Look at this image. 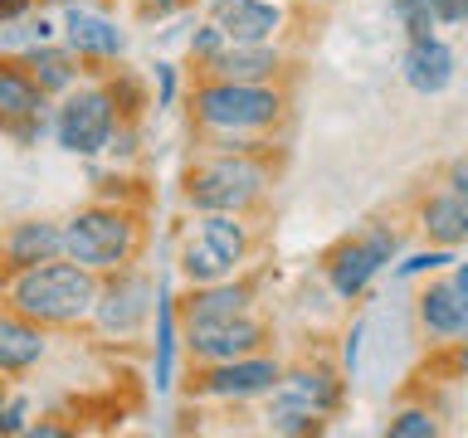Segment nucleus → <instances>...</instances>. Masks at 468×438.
Listing matches in <instances>:
<instances>
[{
  "mask_svg": "<svg viewBox=\"0 0 468 438\" xmlns=\"http://www.w3.org/2000/svg\"><path fill=\"white\" fill-rule=\"evenodd\" d=\"M137 248V224L127 214H112V210H88L79 219L64 224V254L83 268H117V263L132 258Z\"/></svg>",
  "mask_w": 468,
  "mask_h": 438,
  "instance_id": "3",
  "label": "nucleus"
},
{
  "mask_svg": "<svg viewBox=\"0 0 468 438\" xmlns=\"http://www.w3.org/2000/svg\"><path fill=\"white\" fill-rule=\"evenodd\" d=\"M390 254H395V234L390 229H376V234H366V239H356V244H342L332 254L336 297H356V292L380 273V263H390Z\"/></svg>",
  "mask_w": 468,
  "mask_h": 438,
  "instance_id": "7",
  "label": "nucleus"
},
{
  "mask_svg": "<svg viewBox=\"0 0 468 438\" xmlns=\"http://www.w3.org/2000/svg\"><path fill=\"white\" fill-rule=\"evenodd\" d=\"M249 307V287L239 283H205L196 297L186 302V317L196 321V317H234V312H244Z\"/></svg>",
  "mask_w": 468,
  "mask_h": 438,
  "instance_id": "21",
  "label": "nucleus"
},
{
  "mask_svg": "<svg viewBox=\"0 0 468 438\" xmlns=\"http://www.w3.org/2000/svg\"><path fill=\"white\" fill-rule=\"evenodd\" d=\"M156 390H171L176 375V321H171V297L166 287H156Z\"/></svg>",
  "mask_w": 468,
  "mask_h": 438,
  "instance_id": "22",
  "label": "nucleus"
},
{
  "mask_svg": "<svg viewBox=\"0 0 468 438\" xmlns=\"http://www.w3.org/2000/svg\"><path fill=\"white\" fill-rule=\"evenodd\" d=\"M69 44L79 54H93V58H112V54H122L127 49V39H122V29H117L108 15H98V10H69Z\"/></svg>",
  "mask_w": 468,
  "mask_h": 438,
  "instance_id": "15",
  "label": "nucleus"
},
{
  "mask_svg": "<svg viewBox=\"0 0 468 438\" xmlns=\"http://www.w3.org/2000/svg\"><path fill=\"white\" fill-rule=\"evenodd\" d=\"M278 108H283V98L269 93L263 83H229L219 78L210 88H200L196 98V112L205 127L215 131H254V127H269Z\"/></svg>",
  "mask_w": 468,
  "mask_h": 438,
  "instance_id": "4",
  "label": "nucleus"
},
{
  "mask_svg": "<svg viewBox=\"0 0 468 438\" xmlns=\"http://www.w3.org/2000/svg\"><path fill=\"white\" fill-rule=\"evenodd\" d=\"M215 25L229 44H263L283 25V10L263 0H215Z\"/></svg>",
  "mask_w": 468,
  "mask_h": 438,
  "instance_id": "10",
  "label": "nucleus"
},
{
  "mask_svg": "<svg viewBox=\"0 0 468 438\" xmlns=\"http://www.w3.org/2000/svg\"><path fill=\"white\" fill-rule=\"evenodd\" d=\"M93 312L102 321V331H117V336L137 331L146 321V312H152V283H146V277H117V283L93 302Z\"/></svg>",
  "mask_w": 468,
  "mask_h": 438,
  "instance_id": "9",
  "label": "nucleus"
},
{
  "mask_svg": "<svg viewBox=\"0 0 468 438\" xmlns=\"http://www.w3.org/2000/svg\"><path fill=\"white\" fill-rule=\"evenodd\" d=\"M25 0H0V20H10V15H20Z\"/></svg>",
  "mask_w": 468,
  "mask_h": 438,
  "instance_id": "31",
  "label": "nucleus"
},
{
  "mask_svg": "<svg viewBox=\"0 0 468 438\" xmlns=\"http://www.w3.org/2000/svg\"><path fill=\"white\" fill-rule=\"evenodd\" d=\"M181 268L190 273V283H200V287H205V283H219V277H225L234 263H229V258L219 254V248L196 229V234L186 239V248H181Z\"/></svg>",
  "mask_w": 468,
  "mask_h": 438,
  "instance_id": "20",
  "label": "nucleus"
},
{
  "mask_svg": "<svg viewBox=\"0 0 468 438\" xmlns=\"http://www.w3.org/2000/svg\"><path fill=\"white\" fill-rule=\"evenodd\" d=\"M112 98L102 93V88H88V93H73L64 108H58V117H54V137H58V146L64 151H73V156H93V151H102L108 146V137H112Z\"/></svg>",
  "mask_w": 468,
  "mask_h": 438,
  "instance_id": "6",
  "label": "nucleus"
},
{
  "mask_svg": "<svg viewBox=\"0 0 468 438\" xmlns=\"http://www.w3.org/2000/svg\"><path fill=\"white\" fill-rule=\"evenodd\" d=\"M98 302V283L93 268L83 263H35V268H20V283H15V307L35 321H79L93 312Z\"/></svg>",
  "mask_w": 468,
  "mask_h": 438,
  "instance_id": "1",
  "label": "nucleus"
},
{
  "mask_svg": "<svg viewBox=\"0 0 468 438\" xmlns=\"http://www.w3.org/2000/svg\"><path fill=\"white\" fill-rule=\"evenodd\" d=\"M424 229H430V239L439 244H459L468 239V200L463 195H434L430 204H424Z\"/></svg>",
  "mask_w": 468,
  "mask_h": 438,
  "instance_id": "18",
  "label": "nucleus"
},
{
  "mask_svg": "<svg viewBox=\"0 0 468 438\" xmlns=\"http://www.w3.org/2000/svg\"><path fill=\"white\" fill-rule=\"evenodd\" d=\"M25 68H29V78H35L44 93H58V88H69L73 83V64H69V54H58L49 49V44H35V49L25 54Z\"/></svg>",
  "mask_w": 468,
  "mask_h": 438,
  "instance_id": "23",
  "label": "nucleus"
},
{
  "mask_svg": "<svg viewBox=\"0 0 468 438\" xmlns=\"http://www.w3.org/2000/svg\"><path fill=\"white\" fill-rule=\"evenodd\" d=\"M453 287H459L463 297H468V263H459V273H453Z\"/></svg>",
  "mask_w": 468,
  "mask_h": 438,
  "instance_id": "32",
  "label": "nucleus"
},
{
  "mask_svg": "<svg viewBox=\"0 0 468 438\" xmlns=\"http://www.w3.org/2000/svg\"><path fill=\"white\" fill-rule=\"evenodd\" d=\"M225 44H229V39H225V35H219V25H205V29H200V35H196V39H190V49H196V58H205V64H210V58H215L219 49H225Z\"/></svg>",
  "mask_w": 468,
  "mask_h": 438,
  "instance_id": "26",
  "label": "nucleus"
},
{
  "mask_svg": "<svg viewBox=\"0 0 468 438\" xmlns=\"http://www.w3.org/2000/svg\"><path fill=\"white\" fill-rule=\"evenodd\" d=\"M449 185H453V195L468 200V161H453L449 166Z\"/></svg>",
  "mask_w": 468,
  "mask_h": 438,
  "instance_id": "29",
  "label": "nucleus"
},
{
  "mask_svg": "<svg viewBox=\"0 0 468 438\" xmlns=\"http://www.w3.org/2000/svg\"><path fill=\"white\" fill-rule=\"evenodd\" d=\"M439 423L424 414V409H405L400 419H390V438H434Z\"/></svg>",
  "mask_w": 468,
  "mask_h": 438,
  "instance_id": "25",
  "label": "nucleus"
},
{
  "mask_svg": "<svg viewBox=\"0 0 468 438\" xmlns=\"http://www.w3.org/2000/svg\"><path fill=\"white\" fill-rule=\"evenodd\" d=\"M420 321L434 336H459L468 327V297L453 283H439L420 297Z\"/></svg>",
  "mask_w": 468,
  "mask_h": 438,
  "instance_id": "16",
  "label": "nucleus"
},
{
  "mask_svg": "<svg viewBox=\"0 0 468 438\" xmlns=\"http://www.w3.org/2000/svg\"><path fill=\"white\" fill-rule=\"evenodd\" d=\"M210 68L229 83H263L278 68V49L269 39L263 44H225V49L210 58Z\"/></svg>",
  "mask_w": 468,
  "mask_h": 438,
  "instance_id": "14",
  "label": "nucleus"
},
{
  "mask_svg": "<svg viewBox=\"0 0 468 438\" xmlns=\"http://www.w3.org/2000/svg\"><path fill=\"white\" fill-rule=\"evenodd\" d=\"M64 254V229L44 224V219H29V224H15L5 239V263L10 268H35V263H49Z\"/></svg>",
  "mask_w": 468,
  "mask_h": 438,
  "instance_id": "13",
  "label": "nucleus"
},
{
  "mask_svg": "<svg viewBox=\"0 0 468 438\" xmlns=\"http://www.w3.org/2000/svg\"><path fill=\"white\" fill-rule=\"evenodd\" d=\"M39 108H44V88L20 68H0V122L35 117Z\"/></svg>",
  "mask_w": 468,
  "mask_h": 438,
  "instance_id": "19",
  "label": "nucleus"
},
{
  "mask_svg": "<svg viewBox=\"0 0 468 438\" xmlns=\"http://www.w3.org/2000/svg\"><path fill=\"white\" fill-rule=\"evenodd\" d=\"M0 409H5V385H0Z\"/></svg>",
  "mask_w": 468,
  "mask_h": 438,
  "instance_id": "33",
  "label": "nucleus"
},
{
  "mask_svg": "<svg viewBox=\"0 0 468 438\" xmlns=\"http://www.w3.org/2000/svg\"><path fill=\"white\" fill-rule=\"evenodd\" d=\"M336 409V380L327 370H298L273 380V423L278 429H313Z\"/></svg>",
  "mask_w": 468,
  "mask_h": 438,
  "instance_id": "5",
  "label": "nucleus"
},
{
  "mask_svg": "<svg viewBox=\"0 0 468 438\" xmlns=\"http://www.w3.org/2000/svg\"><path fill=\"white\" fill-rule=\"evenodd\" d=\"M44 356V336L20 317H0V370H29Z\"/></svg>",
  "mask_w": 468,
  "mask_h": 438,
  "instance_id": "17",
  "label": "nucleus"
},
{
  "mask_svg": "<svg viewBox=\"0 0 468 438\" xmlns=\"http://www.w3.org/2000/svg\"><path fill=\"white\" fill-rule=\"evenodd\" d=\"M273 380H278V365L273 360H254V356L215 360L210 380H205V394H219V400H249V394L273 390Z\"/></svg>",
  "mask_w": 468,
  "mask_h": 438,
  "instance_id": "11",
  "label": "nucleus"
},
{
  "mask_svg": "<svg viewBox=\"0 0 468 438\" xmlns=\"http://www.w3.org/2000/svg\"><path fill=\"white\" fill-rule=\"evenodd\" d=\"M463 375H468V350H463Z\"/></svg>",
  "mask_w": 468,
  "mask_h": 438,
  "instance_id": "34",
  "label": "nucleus"
},
{
  "mask_svg": "<svg viewBox=\"0 0 468 438\" xmlns=\"http://www.w3.org/2000/svg\"><path fill=\"white\" fill-rule=\"evenodd\" d=\"M186 195L196 210H219V214H239L244 204H254L263 195V166L244 156H215L205 166L190 171Z\"/></svg>",
  "mask_w": 468,
  "mask_h": 438,
  "instance_id": "2",
  "label": "nucleus"
},
{
  "mask_svg": "<svg viewBox=\"0 0 468 438\" xmlns=\"http://www.w3.org/2000/svg\"><path fill=\"white\" fill-rule=\"evenodd\" d=\"M400 68H405V83L415 88V93H444L449 78H453V54H449V44L424 35V39H410Z\"/></svg>",
  "mask_w": 468,
  "mask_h": 438,
  "instance_id": "12",
  "label": "nucleus"
},
{
  "mask_svg": "<svg viewBox=\"0 0 468 438\" xmlns=\"http://www.w3.org/2000/svg\"><path fill=\"white\" fill-rule=\"evenodd\" d=\"M259 341H263V327L249 321L244 312H234V317H196L190 321V346H196V356H205V360H239Z\"/></svg>",
  "mask_w": 468,
  "mask_h": 438,
  "instance_id": "8",
  "label": "nucleus"
},
{
  "mask_svg": "<svg viewBox=\"0 0 468 438\" xmlns=\"http://www.w3.org/2000/svg\"><path fill=\"white\" fill-rule=\"evenodd\" d=\"M444 263H453L449 254H415L410 263H400V277H415V273H430V268H444Z\"/></svg>",
  "mask_w": 468,
  "mask_h": 438,
  "instance_id": "27",
  "label": "nucleus"
},
{
  "mask_svg": "<svg viewBox=\"0 0 468 438\" xmlns=\"http://www.w3.org/2000/svg\"><path fill=\"white\" fill-rule=\"evenodd\" d=\"M434 20H449V25H463L468 20V0H430Z\"/></svg>",
  "mask_w": 468,
  "mask_h": 438,
  "instance_id": "28",
  "label": "nucleus"
},
{
  "mask_svg": "<svg viewBox=\"0 0 468 438\" xmlns=\"http://www.w3.org/2000/svg\"><path fill=\"white\" fill-rule=\"evenodd\" d=\"M390 10H395V20H400L410 29V39H424L434 29V10H430V0H390Z\"/></svg>",
  "mask_w": 468,
  "mask_h": 438,
  "instance_id": "24",
  "label": "nucleus"
},
{
  "mask_svg": "<svg viewBox=\"0 0 468 438\" xmlns=\"http://www.w3.org/2000/svg\"><path fill=\"white\" fill-rule=\"evenodd\" d=\"M156 73H161V108L176 98V73H171V64H156Z\"/></svg>",
  "mask_w": 468,
  "mask_h": 438,
  "instance_id": "30",
  "label": "nucleus"
}]
</instances>
